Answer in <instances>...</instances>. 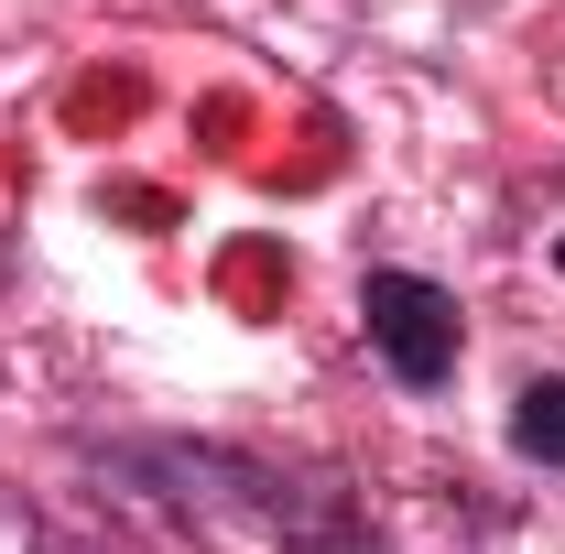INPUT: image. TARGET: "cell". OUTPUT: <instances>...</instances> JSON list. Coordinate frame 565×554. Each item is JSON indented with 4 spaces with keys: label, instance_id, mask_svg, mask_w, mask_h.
Listing matches in <instances>:
<instances>
[{
    "label": "cell",
    "instance_id": "1",
    "mask_svg": "<svg viewBox=\"0 0 565 554\" xmlns=\"http://www.w3.org/2000/svg\"><path fill=\"white\" fill-rule=\"evenodd\" d=\"M359 327H370L381 370H392L403 392H446V381H457L468 327H457V294H446V283H424V273H370V283H359Z\"/></svg>",
    "mask_w": 565,
    "mask_h": 554
},
{
    "label": "cell",
    "instance_id": "2",
    "mask_svg": "<svg viewBox=\"0 0 565 554\" xmlns=\"http://www.w3.org/2000/svg\"><path fill=\"white\" fill-rule=\"evenodd\" d=\"M511 446H522L533 468H565V370L522 381V403H511Z\"/></svg>",
    "mask_w": 565,
    "mask_h": 554
},
{
    "label": "cell",
    "instance_id": "3",
    "mask_svg": "<svg viewBox=\"0 0 565 554\" xmlns=\"http://www.w3.org/2000/svg\"><path fill=\"white\" fill-rule=\"evenodd\" d=\"M555 262H565V239H555Z\"/></svg>",
    "mask_w": 565,
    "mask_h": 554
},
{
    "label": "cell",
    "instance_id": "4",
    "mask_svg": "<svg viewBox=\"0 0 565 554\" xmlns=\"http://www.w3.org/2000/svg\"><path fill=\"white\" fill-rule=\"evenodd\" d=\"M55 554H66V544H55Z\"/></svg>",
    "mask_w": 565,
    "mask_h": 554
}]
</instances>
